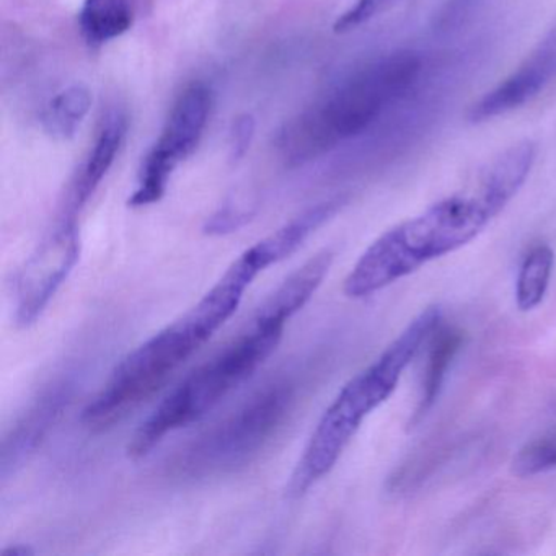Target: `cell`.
<instances>
[{
    "label": "cell",
    "mask_w": 556,
    "mask_h": 556,
    "mask_svg": "<svg viewBox=\"0 0 556 556\" xmlns=\"http://www.w3.org/2000/svg\"><path fill=\"white\" fill-rule=\"evenodd\" d=\"M260 273L263 269L245 250L197 305L131 351L113 369L103 389L84 409L83 425L93 432L106 431L155 395L236 314Z\"/></svg>",
    "instance_id": "1"
},
{
    "label": "cell",
    "mask_w": 556,
    "mask_h": 556,
    "mask_svg": "<svg viewBox=\"0 0 556 556\" xmlns=\"http://www.w3.org/2000/svg\"><path fill=\"white\" fill-rule=\"evenodd\" d=\"M507 204L478 178L468 193L445 198L380 236L344 279V294L364 299L432 260L470 243Z\"/></svg>",
    "instance_id": "2"
},
{
    "label": "cell",
    "mask_w": 556,
    "mask_h": 556,
    "mask_svg": "<svg viewBox=\"0 0 556 556\" xmlns=\"http://www.w3.org/2000/svg\"><path fill=\"white\" fill-rule=\"evenodd\" d=\"M439 307L422 311L376 363L350 380L321 416L292 473L289 493L301 496L333 470L364 419L399 387L402 374L441 327Z\"/></svg>",
    "instance_id": "3"
},
{
    "label": "cell",
    "mask_w": 556,
    "mask_h": 556,
    "mask_svg": "<svg viewBox=\"0 0 556 556\" xmlns=\"http://www.w3.org/2000/svg\"><path fill=\"white\" fill-rule=\"evenodd\" d=\"M286 321L256 312L250 327L223 351L188 374L139 426L128 445L131 458L151 454L162 439L216 408L275 353Z\"/></svg>",
    "instance_id": "4"
},
{
    "label": "cell",
    "mask_w": 556,
    "mask_h": 556,
    "mask_svg": "<svg viewBox=\"0 0 556 556\" xmlns=\"http://www.w3.org/2000/svg\"><path fill=\"white\" fill-rule=\"evenodd\" d=\"M294 405V382L281 379L268 383L178 452L172 462V473L194 481L247 467L285 428Z\"/></svg>",
    "instance_id": "5"
},
{
    "label": "cell",
    "mask_w": 556,
    "mask_h": 556,
    "mask_svg": "<svg viewBox=\"0 0 556 556\" xmlns=\"http://www.w3.org/2000/svg\"><path fill=\"white\" fill-rule=\"evenodd\" d=\"M421 73V58L399 51L367 66L344 83L315 116L333 148L366 131L390 105L402 99Z\"/></svg>",
    "instance_id": "6"
},
{
    "label": "cell",
    "mask_w": 556,
    "mask_h": 556,
    "mask_svg": "<svg viewBox=\"0 0 556 556\" xmlns=\"http://www.w3.org/2000/svg\"><path fill=\"white\" fill-rule=\"evenodd\" d=\"M211 105V90L201 83L191 84L178 97L161 138L142 162L138 188L129 198V206H151L164 198L175 168L200 144Z\"/></svg>",
    "instance_id": "7"
},
{
    "label": "cell",
    "mask_w": 556,
    "mask_h": 556,
    "mask_svg": "<svg viewBox=\"0 0 556 556\" xmlns=\"http://www.w3.org/2000/svg\"><path fill=\"white\" fill-rule=\"evenodd\" d=\"M79 258L77 219L61 216L18 273L15 285V320L18 327H31L41 317Z\"/></svg>",
    "instance_id": "8"
},
{
    "label": "cell",
    "mask_w": 556,
    "mask_h": 556,
    "mask_svg": "<svg viewBox=\"0 0 556 556\" xmlns=\"http://www.w3.org/2000/svg\"><path fill=\"white\" fill-rule=\"evenodd\" d=\"M76 383L71 379L54 380L22 413L9 429L0 451V477L8 480L17 473L31 455L47 441L54 426L63 418L73 402Z\"/></svg>",
    "instance_id": "9"
},
{
    "label": "cell",
    "mask_w": 556,
    "mask_h": 556,
    "mask_svg": "<svg viewBox=\"0 0 556 556\" xmlns=\"http://www.w3.org/2000/svg\"><path fill=\"white\" fill-rule=\"evenodd\" d=\"M553 77H556V30L522 66L471 106L468 119L471 123L490 122L520 109L535 99Z\"/></svg>",
    "instance_id": "10"
},
{
    "label": "cell",
    "mask_w": 556,
    "mask_h": 556,
    "mask_svg": "<svg viewBox=\"0 0 556 556\" xmlns=\"http://www.w3.org/2000/svg\"><path fill=\"white\" fill-rule=\"evenodd\" d=\"M126 131H128L126 116L119 110L110 112L103 119L102 129H100L99 138L93 144L89 157L86 159L76 180H74L63 216L77 219V214L83 211L87 201L92 198L110 168L115 164L116 155L125 142Z\"/></svg>",
    "instance_id": "11"
},
{
    "label": "cell",
    "mask_w": 556,
    "mask_h": 556,
    "mask_svg": "<svg viewBox=\"0 0 556 556\" xmlns=\"http://www.w3.org/2000/svg\"><path fill=\"white\" fill-rule=\"evenodd\" d=\"M344 203H346L344 198L324 201V203L304 211L301 216L289 220L281 229L275 230L271 236L265 237L255 245L250 247L256 262L263 266V269L278 265L282 260L291 256L318 227L328 223L344 206Z\"/></svg>",
    "instance_id": "12"
},
{
    "label": "cell",
    "mask_w": 556,
    "mask_h": 556,
    "mask_svg": "<svg viewBox=\"0 0 556 556\" xmlns=\"http://www.w3.org/2000/svg\"><path fill=\"white\" fill-rule=\"evenodd\" d=\"M333 263V252L321 250L301 268L295 269L265 302L258 312L289 321L312 298L324 282Z\"/></svg>",
    "instance_id": "13"
},
{
    "label": "cell",
    "mask_w": 556,
    "mask_h": 556,
    "mask_svg": "<svg viewBox=\"0 0 556 556\" xmlns=\"http://www.w3.org/2000/svg\"><path fill=\"white\" fill-rule=\"evenodd\" d=\"M80 31L92 47L122 37L132 25L129 0H84L79 14Z\"/></svg>",
    "instance_id": "14"
},
{
    "label": "cell",
    "mask_w": 556,
    "mask_h": 556,
    "mask_svg": "<svg viewBox=\"0 0 556 556\" xmlns=\"http://www.w3.org/2000/svg\"><path fill=\"white\" fill-rule=\"evenodd\" d=\"M460 331L455 328L439 327L429 341L428 364H426L425 376H422L421 396H419L418 409H416V419H421L429 409L434 406L439 393H441L442 383L447 377L448 367L452 361L457 356L460 350Z\"/></svg>",
    "instance_id": "15"
},
{
    "label": "cell",
    "mask_w": 556,
    "mask_h": 556,
    "mask_svg": "<svg viewBox=\"0 0 556 556\" xmlns=\"http://www.w3.org/2000/svg\"><path fill=\"white\" fill-rule=\"evenodd\" d=\"M90 106H92V96L87 87H70L58 93L45 109V129L54 139H61V141L73 139L89 113Z\"/></svg>",
    "instance_id": "16"
},
{
    "label": "cell",
    "mask_w": 556,
    "mask_h": 556,
    "mask_svg": "<svg viewBox=\"0 0 556 556\" xmlns=\"http://www.w3.org/2000/svg\"><path fill=\"white\" fill-rule=\"evenodd\" d=\"M553 266L555 253L548 245L540 243L527 253L516 282V302L520 311H533L542 304L548 291Z\"/></svg>",
    "instance_id": "17"
},
{
    "label": "cell",
    "mask_w": 556,
    "mask_h": 556,
    "mask_svg": "<svg viewBox=\"0 0 556 556\" xmlns=\"http://www.w3.org/2000/svg\"><path fill=\"white\" fill-rule=\"evenodd\" d=\"M556 468V431L523 445L513 460V471L520 478L535 477Z\"/></svg>",
    "instance_id": "18"
},
{
    "label": "cell",
    "mask_w": 556,
    "mask_h": 556,
    "mask_svg": "<svg viewBox=\"0 0 556 556\" xmlns=\"http://www.w3.org/2000/svg\"><path fill=\"white\" fill-rule=\"evenodd\" d=\"M392 2L393 0H356V4L338 18L333 27L334 31L348 34V31L356 30L361 25L367 24L377 14L386 11Z\"/></svg>",
    "instance_id": "19"
},
{
    "label": "cell",
    "mask_w": 556,
    "mask_h": 556,
    "mask_svg": "<svg viewBox=\"0 0 556 556\" xmlns=\"http://www.w3.org/2000/svg\"><path fill=\"white\" fill-rule=\"evenodd\" d=\"M253 217V211L240 210L236 206H226L214 213L204 224V232L210 236H226V233L237 232Z\"/></svg>",
    "instance_id": "20"
},
{
    "label": "cell",
    "mask_w": 556,
    "mask_h": 556,
    "mask_svg": "<svg viewBox=\"0 0 556 556\" xmlns=\"http://www.w3.org/2000/svg\"><path fill=\"white\" fill-rule=\"evenodd\" d=\"M256 123L250 113L237 116L230 128V157L232 161H240L249 152L255 138Z\"/></svg>",
    "instance_id": "21"
},
{
    "label": "cell",
    "mask_w": 556,
    "mask_h": 556,
    "mask_svg": "<svg viewBox=\"0 0 556 556\" xmlns=\"http://www.w3.org/2000/svg\"><path fill=\"white\" fill-rule=\"evenodd\" d=\"M31 553H34V549L28 548V546L17 545L14 548L5 549L4 555L27 556Z\"/></svg>",
    "instance_id": "22"
}]
</instances>
